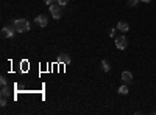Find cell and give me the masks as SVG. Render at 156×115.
Wrapping results in <instances>:
<instances>
[{"mask_svg": "<svg viewBox=\"0 0 156 115\" xmlns=\"http://www.w3.org/2000/svg\"><path fill=\"white\" fill-rule=\"evenodd\" d=\"M101 69H103V72H109V64H108V61H105V59H103L101 61Z\"/></svg>", "mask_w": 156, "mask_h": 115, "instance_id": "cell-9", "label": "cell"}, {"mask_svg": "<svg viewBox=\"0 0 156 115\" xmlns=\"http://www.w3.org/2000/svg\"><path fill=\"white\" fill-rule=\"evenodd\" d=\"M12 27H14L16 31H19V33H27V31H30V22L25 20V19H17V20H14Z\"/></svg>", "mask_w": 156, "mask_h": 115, "instance_id": "cell-1", "label": "cell"}, {"mask_svg": "<svg viewBox=\"0 0 156 115\" xmlns=\"http://www.w3.org/2000/svg\"><path fill=\"white\" fill-rule=\"evenodd\" d=\"M44 2H45L47 5H51V3H53V0H44Z\"/></svg>", "mask_w": 156, "mask_h": 115, "instance_id": "cell-17", "label": "cell"}, {"mask_svg": "<svg viewBox=\"0 0 156 115\" xmlns=\"http://www.w3.org/2000/svg\"><path fill=\"white\" fill-rule=\"evenodd\" d=\"M142 2H145V3H148V2H151V0H142Z\"/></svg>", "mask_w": 156, "mask_h": 115, "instance_id": "cell-18", "label": "cell"}, {"mask_svg": "<svg viewBox=\"0 0 156 115\" xmlns=\"http://www.w3.org/2000/svg\"><path fill=\"white\" fill-rule=\"evenodd\" d=\"M117 30H120L122 33H126L129 30V25L126 22H119V23H117Z\"/></svg>", "mask_w": 156, "mask_h": 115, "instance_id": "cell-8", "label": "cell"}, {"mask_svg": "<svg viewBox=\"0 0 156 115\" xmlns=\"http://www.w3.org/2000/svg\"><path fill=\"white\" fill-rule=\"evenodd\" d=\"M109 36H115V30H109Z\"/></svg>", "mask_w": 156, "mask_h": 115, "instance_id": "cell-16", "label": "cell"}, {"mask_svg": "<svg viewBox=\"0 0 156 115\" xmlns=\"http://www.w3.org/2000/svg\"><path fill=\"white\" fill-rule=\"evenodd\" d=\"M122 81L128 86V84H131L133 83V75H131V72H123L122 73Z\"/></svg>", "mask_w": 156, "mask_h": 115, "instance_id": "cell-6", "label": "cell"}, {"mask_svg": "<svg viewBox=\"0 0 156 115\" xmlns=\"http://www.w3.org/2000/svg\"><path fill=\"white\" fill-rule=\"evenodd\" d=\"M14 31H16L14 27H12V28L5 27V28H2V37H12V36H14Z\"/></svg>", "mask_w": 156, "mask_h": 115, "instance_id": "cell-5", "label": "cell"}, {"mask_svg": "<svg viewBox=\"0 0 156 115\" xmlns=\"http://www.w3.org/2000/svg\"><path fill=\"white\" fill-rule=\"evenodd\" d=\"M137 3H139V0H128V5L129 6H136Z\"/></svg>", "mask_w": 156, "mask_h": 115, "instance_id": "cell-12", "label": "cell"}, {"mask_svg": "<svg viewBox=\"0 0 156 115\" xmlns=\"http://www.w3.org/2000/svg\"><path fill=\"white\" fill-rule=\"evenodd\" d=\"M119 93H120V95H126V93H128V87H126V84H123V86L119 87Z\"/></svg>", "mask_w": 156, "mask_h": 115, "instance_id": "cell-10", "label": "cell"}, {"mask_svg": "<svg viewBox=\"0 0 156 115\" xmlns=\"http://www.w3.org/2000/svg\"><path fill=\"white\" fill-rule=\"evenodd\" d=\"M0 106H2V107H5V106H6V98H5V96H2V101H0Z\"/></svg>", "mask_w": 156, "mask_h": 115, "instance_id": "cell-15", "label": "cell"}, {"mask_svg": "<svg viewBox=\"0 0 156 115\" xmlns=\"http://www.w3.org/2000/svg\"><path fill=\"white\" fill-rule=\"evenodd\" d=\"M62 6L56 2V3H51L50 5V14H51V17L53 19H61V14H62Z\"/></svg>", "mask_w": 156, "mask_h": 115, "instance_id": "cell-2", "label": "cell"}, {"mask_svg": "<svg viewBox=\"0 0 156 115\" xmlns=\"http://www.w3.org/2000/svg\"><path fill=\"white\" fill-rule=\"evenodd\" d=\"M8 95H9V87H8V86H3V87H2V96L6 98Z\"/></svg>", "mask_w": 156, "mask_h": 115, "instance_id": "cell-11", "label": "cell"}, {"mask_svg": "<svg viewBox=\"0 0 156 115\" xmlns=\"http://www.w3.org/2000/svg\"><path fill=\"white\" fill-rule=\"evenodd\" d=\"M126 45H128V41H126V37L123 34L119 36V37H115V47L119 48V50H125Z\"/></svg>", "mask_w": 156, "mask_h": 115, "instance_id": "cell-3", "label": "cell"}, {"mask_svg": "<svg viewBox=\"0 0 156 115\" xmlns=\"http://www.w3.org/2000/svg\"><path fill=\"white\" fill-rule=\"evenodd\" d=\"M56 2H58L61 6H66V5L69 3V0H56Z\"/></svg>", "mask_w": 156, "mask_h": 115, "instance_id": "cell-13", "label": "cell"}, {"mask_svg": "<svg viewBox=\"0 0 156 115\" xmlns=\"http://www.w3.org/2000/svg\"><path fill=\"white\" fill-rule=\"evenodd\" d=\"M0 83H2V86H6L8 84V79L5 78V76H2V78H0Z\"/></svg>", "mask_w": 156, "mask_h": 115, "instance_id": "cell-14", "label": "cell"}, {"mask_svg": "<svg viewBox=\"0 0 156 115\" xmlns=\"http://www.w3.org/2000/svg\"><path fill=\"white\" fill-rule=\"evenodd\" d=\"M36 23L39 25V27H47L48 25V19H47V16H44V14H41V16H37L36 17Z\"/></svg>", "mask_w": 156, "mask_h": 115, "instance_id": "cell-4", "label": "cell"}, {"mask_svg": "<svg viewBox=\"0 0 156 115\" xmlns=\"http://www.w3.org/2000/svg\"><path fill=\"white\" fill-rule=\"evenodd\" d=\"M58 61L61 62V64H70V58H69V55L66 53V52H62V53H59V56H58Z\"/></svg>", "mask_w": 156, "mask_h": 115, "instance_id": "cell-7", "label": "cell"}]
</instances>
